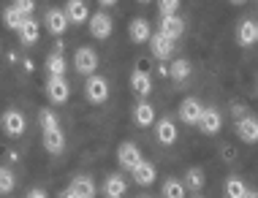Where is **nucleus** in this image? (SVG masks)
Returning <instances> with one entry per match:
<instances>
[{
  "instance_id": "obj_1",
  "label": "nucleus",
  "mask_w": 258,
  "mask_h": 198,
  "mask_svg": "<svg viewBox=\"0 0 258 198\" xmlns=\"http://www.w3.org/2000/svg\"><path fill=\"white\" fill-rule=\"evenodd\" d=\"M0 128H3L6 136L17 139V136H22V133H25V128H27V119H25L22 111L9 109V111H3V117H0Z\"/></svg>"
},
{
  "instance_id": "obj_2",
  "label": "nucleus",
  "mask_w": 258,
  "mask_h": 198,
  "mask_svg": "<svg viewBox=\"0 0 258 198\" xmlns=\"http://www.w3.org/2000/svg\"><path fill=\"white\" fill-rule=\"evenodd\" d=\"M87 27H90V35H93V38L103 41L111 35V30H114V22H111V17L106 11H98V14H90Z\"/></svg>"
},
{
  "instance_id": "obj_3",
  "label": "nucleus",
  "mask_w": 258,
  "mask_h": 198,
  "mask_svg": "<svg viewBox=\"0 0 258 198\" xmlns=\"http://www.w3.org/2000/svg\"><path fill=\"white\" fill-rule=\"evenodd\" d=\"M142 150L134 144V141H122L120 147H117V163H120L122 168H128V171H134V168L142 163Z\"/></svg>"
},
{
  "instance_id": "obj_4",
  "label": "nucleus",
  "mask_w": 258,
  "mask_h": 198,
  "mask_svg": "<svg viewBox=\"0 0 258 198\" xmlns=\"http://www.w3.org/2000/svg\"><path fill=\"white\" fill-rule=\"evenodd\" d=\"M85 98L90 103H103L109 98V82L103 76H87V84H85Z\"/></svg>"
},
{
  "instance_id": "obj_5",
  "label": "nucleus",
  "mask_w": 258,
  "mask_h": 198,
  "mask_svg": "<svg viewBox=\"0 0 258 198\" xmlns=\"http://www.w3.org/2000/svg\"><path fill=\"white\" fill-rule=\"evenodd\" d=\"M74 68L79 71V74H85V76H93L95 68H98V54H95L90 46H79L76 54H74Z\"/></svg>"
},
{
  "instance_id": "obj_6",
  "label": "nucleus",
  "mask_w": 258,
  "mask_h": 198,
  "mask_svg": "<svg viewBox=\"0 0 258 198\" xmlns=\"http://www.w3.org/2000/svg\"><path fill=\"white\" fill-rule=\"evenodd\" d=\"M68 95H71V87H68L66 76H49L46 79V98L52 103H66Z\"/></svg>"
},
{
  "instance_id": "obj_7",
  "label": "nucleus",
  "mask_w": 258,
  "mask_h": 198,
  "mask_svg": "<svg viewBox=\"0 0 258 198\" xmlns=\"http://www.w3.org/2000/svg\"><path fill=\"white\" fill-rule=\"evenodd\" d=\"M158 33H160V35H166L169 41H177L179 35L185 33V22L177 17V14H171V17H160Z\"/></svg>"
},
{
  "instance_id": "obj_8",
  "label": "nucleus",
  "mask_w": 258,
  "mask_h": 198,
  "mask_svg": "<svg viewBox=\"0 0 258 198\" xmlns=\"http://www.w3.org/2000/svg\"><path fill=\"white\" fill-rule=\"evenodd\" d=\"M177 111H179V119H182L185 125H199V117H201V111H204V106L199 103V98H185Z\"/></svg>"
},
{
  "instance_id": "obj_9",
  "label": "nucleus",
  "mask_w": 258,
  "mask_h": 198,
  "mask_svg": "<svg viewBox=\"0 0 258 198\" xmlns=\"http://www.w3.org/2000/svg\"><path fill=\"white\" fill-rule=\"evenodd\" d=\"M236 136H239V141H245V144H255L258 141V119L255 117H242L236 119Z\"/></svg>"
},
{
  "instance_id": "obj_10",
  "label": "nucleus",
  "mask_w": 258,
  "mask_h": 198,
  "mask_svg": "<svg viewBox=\"0 0 258 198\" xmlns=\"http://www.w3.org/2000/svg\"><path fill=\"white\" fill-rule=\"evenodd\" d=\"M128 35H131L134 44H147V41L152 38V27H150L147 19L136 17V19H131V25H128Z\"/></svg>"
},
{
  "instance_id": "obj_11",
  "label": "nucleus",
  "mask_w": 258,
  "mask_h": 198,
  "mask_svg": "<svg viewBox=\"0 0 258 198\" xmlns=\"http://www.w3.org/2000/svg\"><path fill=\"white\" fill-rule=\"evenodd\" d=\"M220 125H223V117H220L218 109H204V111H201V117H199V128H201V133H207V136H215V133L220 130Z\"/></svg>"
},
{
  "instance_id": "obj_12",
  "label": "nucleus",
  "mask_w": 258,
  "mask_h": 198,
  "mask_svg": "<svg viewBox=\"0 0 258 198\" xmlns=\"http://www.w3.org/2000/svg\"><path fill=\"white\" fill-rule=\"evenodd\" d=\"M131 90H134V93L142 98H147L150 93H152V79H150V74L147 71H142V68H136L134 74H131Z\"/></svg>"
},
{
  "instance_id": "obj_13",
  "label": "nucleus",
  "mask_w": 258,
  "mask_h": 198,
  "mask_svg": "<svg viewBox=\"0 0 258 198\" xmlns=\"http://www.w3.org/2000/svg\"><path fill=\"white\" fill-rule=\"evenodd\" d=\"M150 44H152V54H155L160 62H166L174 54V41H169L166 35H160V33H152Z\"/></svg>"
},
{
  "instance_id": "obj_14",
  "label": "nucleus",
  "mask_w": 258,
  "mask_h": 198,
  "mask_svg": "<svg viewBox=\"0 0 258 198\" xmlns=\"http://www.w3.org/2000/svg\"><path fill=\"white\" fill-rule=\"evenodd\" d=\"M44 25H46V30H49L52 35H62V33H66V27H68V17H66V11H60V9H49V11H46Z\"/></svg>"
},
{
  "instance_id": "obj_15",
  "label": "nucleus",
  "mask_w": 258,
  "mask_h": 198,
  "mask_svg": "<svg viewBox=\"0 0 258 198\" xmlns=\"http://www.w3.org/2000/svg\"><path fill=\"white\" fill-rule=\"evenodd\" d=\"M66 17H68V22H74V25L87 22V19H90L87 0H68V3H66Z\"/></svg>"
},
{
  "instance_id": "obj_16",
  "label": "nucleus",
  "mask_w": 258,
  "mask_h": 198,
  "mask_svg": "<svg viewBox=\"0 0 258 198\" xmlns=\"http://www.w3.org/2000/svg\"><path fill=\"white\" fill-rule=\"evenodd\" d=\"M155 139H158L163 147H171L174 141H177V128H174V122H171L169 117L158 119V125H155Z\"/></svg>"
},
{
  "instance_id": "obj_17",
  "label": "nucleus",
  "mask_w": 258,
  "mask_h": 198,
  "mask_svg": "<svg viewBox=\"0 0 258 198\" xmlns=\"http://www.w3.org/2000/svg\"><path fill=\"white\" fill-rule=\"evenodd\" d=\"M134 122L139 125V128H150V125L155 122V109H152V103L139 101L134 106Z\"/></svg>"
},
{
  "instance_id": "obj_18",
  "label": "nucleus",
  "mask_w": 258,
  "mask_h": 198,
  "mask_svg": "<svg viewBox=\"0 0 258 198\" xmlns=\"http://www.w3.org/2000/svg\"><path fill=\"white\" fill-rule=\"evenodd\" d=\"M17 35H19V41H22L25 46H33L38 41V35H41V27H38V22L33 17H27L22 22V27L17 30Z\"/></svg>"
},
{
  "instance_id": "obj_19",
  "label": "nucleus",
  "mask_w": 258,
  "mask_h": 198,
  "mask_svg": "<svg viewBox=\"0 0 258 198\" xmlns=\"http://www.w3.org/2000/svg\"><path fill=\"white\" fill-rule=\"evenodd\" d=\"M44 150L52 152V155H60L62 150H66V133H62L60 128L44 130Z\"/></svg>"
},
{
  "instance_id": "obj_20",
  "label": "nucleus",
  "mask_w": 258,
  "mask_h": 198,
  "mask_svg": "<svg viewBox=\"0 0 258 198\" xmlns=\"http://www.w3.org/2000/svg\"><path fill=\"white\" fill-rule=\"evenodd\" d=\"M131 174H134V182H136V185H142V187L152 185V182H155V176H158L155 166L147 163V160H142V163H139V166H136Z\"/></svg>"
},
{
  "instance_id": "obj_21",
  "label": "nucleus",
  "mask_w": 258,
  "mask_h": 198,
  "mask_svg": "<svg viewBox=\"0 0 258 198\" xmlns=\"http://www.w3.org/2000/svg\"><path fill=\"white\" fill-rule=\"evenodd\" d=\"M125 190H128V182H125L120 174H109L106 182H103V193H106V198H122Z\"/></svg>"
},
{
  "instance_id": "obj_22",
  "label": "nucleus",
  "mask_w": 258,
  "mask_h": 198,
  "mask_svg": "<svg viewBox=\"0 0 258 198\" xmlns=\"http://www.w3.org/2000/svg\"><path fill=\"white\" fill-rule=\"evenodd\" d=\"M236 41H239V46H255L258 44L255 22H250V19L239 22V27H236Z\"/></svg>"
},
{
  "instance_id": "obj_23",
  "label": "nucleus",
  "mask_w": 258,
  "mask_h": 198,
  "mask_svg": "<svg viewBox=\"0 0 258 198\" xmlns=\"http://www.w3.org/2000/svg\"><path fill=\"white\" fill-rule=\"evenodd\" d=\"M68 187H71L79 198H95V193H98V190H95V182L90 179V176H74Z\"/></svg>"
},
{
  "instance_id": "obj_24",
  "label": "nucleus",
  "mask_w": 258,
  "mask_h": 198,
  "mask_svg": "<svg viewBox=\"0 0 258 198\" xmlns=\"http://www.w3.org/2000/svg\"><path fill=\"white\" fill-rule=\"evenodd\" d=\"M190 71H193L190 62H187L185 57H179V60H174L171 65H169V76H171L174 82H185L187 76H190Z\"/></svg>"
},
{
  "instance_id": "obj_25",
  "label": "nucleus",
  "mask_w": 258,
  "mask_h": 198,
  "mask_svg": "<svg viewBox=\"0 0 258 198\" xmlns=\"http://www.w3.org/2000/svg\"><path fill=\"white\" fill-rule=\"evenodd\" d=\"M247 190L250 187L239 179V176H228L226 179V198H245Z\"/></svg>"
},
{
  "instance_id": "obj_26",
  "label": "nucleus",
  "mask_w": 258,
  "mask_h": 198,
  "mask_svg": "<svg viewBox=\"0 0 258 198\" xmlns=\"http://www.w3.org/2000/svg\"><path fill=\"white\" fill-rule=\"evenodd\" d=\"M46 71H49V76H66V60L60 52H52L46 57Z\"/></svg>"
},
{
  "instance_id": "obj_27",
  "label": "nucleus",
  "mask_w": 258,
  "mask_h": 198,
  "mask_svg": "<svg viewBox=\"0 0 258 198\" xmlns=\"http://www.w3.org/2000/svg\"><path fill=\"white\" fill-rule=\"evenodd\" d=\"M22 22H25V17H22L17 9H14V6L3 9V25L9 27V30H19V27H22Z\"/></svg>"
},
{
  "instance_id": "obj_28",
  "label": "nucleus",
  "mask_w": 258,
  "mask_h": 198,
  "mask_svg": "<svg viewBox=\"0 0 258 198\" xmlns=\"http://www.w3.org/2000/svg\"><path fill=\"white\" fill-rule=\"evenodd\" d=\"M163 198H185V185L179 179H166L163 182Z\"/></svg>"
},
{
  "instance_id": "obj_29",
  "label": "nucleus",
  "mask_w": 258,
  "mask_h": 198,
  "mask_svg": "<svg viewBox=\"0 0 258 198\" xmlns=\"http://www.w3.org/2000/svg\"><path fill=\"white\" fill-rule=\"evenodd\" d=\"M14 185H17V176H14L11 168H0V193H11Z\"/></svg>"
},
{
  "instance_id": "obj_30",
  "label": "nucleus",
  "mask_w": 258,
  "mask_h": 198,
  "mask_svg": "<svg viewBox=\"0 0 258 198\" xmlns=\"http://www.w3.org/2000/svg\"><path fill=\"white\" fill-rule=\"evenodd\" d=\"M38 122H41V128H44V130H54V128H60V122H57V117H54V111H52V109H41Z\"/></svg>"
},
{
  "instance_id": "obj_31",
  "label": "nucleus",
  "mask_w": 258,
  "mask_h": 198,
  "mask_svg": "<svg viewBox=\"0 0 258 198\" xmlns=\"http://www.w3.org/2000/svg\"><path fill=\"white\" fill-rule=\"evenodd\" d=\"M187 185H190L193 190H201V187H204V171H201V168H187Z\"/></svg>"
},
{
  "instance_id": "obj_32",
  "label": "nucleus",
  "mask_w": 258,
  "mask_h": 198,
  "mask_svg": "<svg viewBox=\"0 0 258 198\" xmlns=\"http://www.w3.org/2000/svg\"><path fill=\"white\" fill-rule=\"evenodd\" d=\"M14 9H17V11L27 19L33 11H36V0H14Z\"/></svg>"
},
{
  "instance_id": "obj_33",
  "label": "nucleus",
  "mask_w": 258,
  "mask_h": 198,
  "mask_svg": "<svg viewBox=\"0 0 258 198\" xmlns=\"http://www.w3.org/2000/svg\"><path fill=\"white\" fill-rule=\"evenodd\" d=\"M158 9H160V17H171L179 9V0H158Z\"/></svg>"
},
{
  "instance_id": "obj_34",
  "label": "nucleus",
  "mask_w": 258,
  "mask_h": 198,
  "mask_svg": "<svg viewBox=\"0 0 258 198\" xmlns=\"http://www.w3.org/2000/svg\"><path fill=\"white\" fill-rule=\"evenodd\" d=\"M27 198H49V195H46V193H44V190H41V187H33L30 193H27Z\"/></svg>"
},
{
  "instance_id": "obj_35",
  "label": "nucleus",
  "mask_w": 258,
  "mask_h": 198,
  "mask_svg": "<svg viewBox=\"0 0 258 198\" xmlns=\"http://www.w3.org/2000/svg\"><path fill=\"white\" fill-rule=\"evenodd\" d=\"M98 3L103 6V9H111V6H117V3H120V0H98Z\"/></svg>"
},
{
  "instance_id": "obj_36",
  "label": "nucleus",
  "mask_w": 258,
  "mask_h": 198,
  "mask_svg": "<svg viewBox=\"0 0 258 198\" xmlns=\"http://www.w3.org/2000/svg\"><path fill=\"white\" fill-rule=\"evenodd\" d=\"M60 198H79V195H76V193H74V190H71V187H68V190H62V193H60Z\"/></svg>"
},
{
  "instance_id": "obj_37",
  "label": "nucleus",
  "mask_w": 258,
  "mask_h": 198,
  "mask_svg": "<svg viewBox=\"0 0 258 198\" xmlns=\"http://www.w3.org/2000/svg\"><path fill=\"white\" fill-rule=\"evenodd\" d=\"M245 198H258V190H247V195Z\"/></svg>"
},
{
  "instance_id": "obj_38",
  "label": "nucleus",
  "mask_w": 258,
  "mask_h": 198,
  "mask_svg": "<svg viewBox=\"0 0 258 198\" xmlns=\"http://www.w3.org/2000/svg\"><path fill=\"white\" fill-rule=\"evenodd\" d=\"M231 3H236V6H239V3H247V0H231Z\"/></svg>"
},
{
  "instance_id": "obj_39",
  "label": "nucleus",
  "mask_w": 258,
  "mask_h": 198,
  "mask_svg": "<svg viewBox=\"0 0 258 198\" xmlns=\"http://www.w3.org/2000/svg\"><path fill=\"white\" fill-rule=\"evenodd\" d=\"M139 3H152V0H139Z\"/></svg>"
},
{
  "instance_id": "obj_40",
  "label": "nucleus",
  "mask_w": 258,
  "mask_h": 198,
  "mask_svg": "<svg viewBox=\"0 0 258 198\" xmlns=\"http://www.w3.org/2000/svg\"><path fill=\"white\" fill-rule=\"evenodd\" d=\"M139 198H150V195H139Z\"/></svg>"
},
{
  "instance_id": "obj_41",
  "label": "nucleus",
  "mask_w": 258,
  "mask_h": 198,
  "mask_svg": "<svg viewBox=\"0 0 258 198\" xmlns=\"http://www.w3.org/2000/svg\"><path fill=\"white\" fill-rule=\"evenodd\" d=\"M255 33H258V25H255Z\"/></svg>"
}]
</instances>
